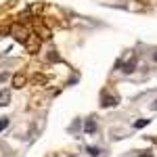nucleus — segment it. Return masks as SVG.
<instances>
[{
  "instance_id": "obj_12",
  "label": "nucleus",
  "mask_w": 157,
  "mask_h": 157,
  "mask_svg": "<svg viewBox=\"0 0 157 157\" xmlns=\"http://www.w3.org/2000/svg\"><path fill=\"white\" fill-rule=\"evenodd\" d=\"M6 34H9V29H6V27H4V29L0 27V38H2V36H6Z\"/></svg>"
},
{
  "instance_id": "obj_10",
  "label": "nucleus",
  "mask_w": 157,
  "mask_h": 157,
  "mask_svg": "<svg viewBox=\"0 0 157 157\" xmlns=\"http://www.w3.org/2000/svg\"><path fill=\"white\" fill-rule=\"evenodd\" d=\"M6 126H9V117H0V132H2Z\"/></svg>"
},
{
  "instance_id": "obj_3",
  "label": "nucleus",
  "mask_w": 157,
  "mask_h": 157,
  "mask_svg": "<svg viewBox=\"0 0 157 157\" xmlns=\"http://www.w3.org/2000/svg\"><path fill=\"white\" fill-rule=\"evenodd\" d=\"M103 107H115L117 105V98L115 97H111L109 92H103V103H101Z\"/></svg>"
},
{
  "instance_id": "obj_8",
  "label": "nucleus",
  "mask_w": 157,
  "mask_h": 157,
  "mask_svg": "<svg viewBox=\"0 0 157 157\" xmlns=\"http://www.w3.org/2000/svg\"><path fill=\"white\" fill-rule=\"evenodd\" d=\"M9 92H2V90H0V107H2V105H9Z\"/></svg>"
},
{
  "instance_id": "obj_9",
  "label": "nucleus",
  "mask_w": 157,
  "mask_h": 157,
  "mask_svg": "<svg viewBox=\"0 0 157 157\" xmlns=\"http://www.w3.org/2000/svg\"><path fill=\"white\" fill-rule=\"evenodd\" d=\"M86 151H88V153H90V155H92V157H98V155H101V151H98L97 147H88Z\"/></svg>"
},
{
  "instance_id": "obj_13",
  "label": "nucleus",
  "mask_w": 157,
  "mask_h": 157,
  "mask_svg": "<svg viewBox=\"0 0 157 157\" xmlns=\"http://www.w3.org/2000/svg\"><path fill=\"white\" fill-rule=\"evenodd\" d=\"M140 157H153V155H151V153H145V155H140Z\"/></svg>"
},
{
  "instance_id": "obj_15",
  "label": "nucleus",
  "mask_w": 157,
  "mask_h": 157,
  "mask_svg": "<svg viewBox=\"0 0 157 157\" xmlns=\"http://www.w3.org/2000/svg\"><path fill=\"white\" fill-rule=\"evenodd\" d=\"M155 107H157V103H155Z\"/></svg>"
},
{
  "instance_id": "obj_14",
  "label": "nucleus",
  "mask_w": 157,
  "mask_h": 157,
  "mask_svg": "<svg viewBox=\"0 0 157 157\" xmlns=\"http://www.w3.org/2000/svg\"><path fill=\"white\" fill-rule=\"evenodd\" d=\"M153 61H157V55H155V52H153Z\"/></svg>"
},
{
  "instance_id": "obj_7",
  "label": "nucleus",
  "mask_w": 157,
  "mask_h": 157,
  "mask_svg": "<svg viewBox=\"0 0 157 157\" xmlns=\"http://www.w3.org/2000/svg\"><path fill=\"white\" fill-rule=\"evenodd\" d=\"M50 36H52V34H50L48 27H46V25H40V38H42V40H50Z\"/></svg>"
},
{
  "instance_id": "obj_2",
  "label": "nucleus",
  "mask_w": 157,
  "mask_h": 157,
  "mask_svg": "<svg viewBox=\"0 0 157 157\" xmlns=\"http://www.w3.org/2000/svg\"><path fill=\"white\" fill-rule=\"evenodd\" d=\"M13 36L17 38L19 42H23V44H25V40L29 38V32H27L25 25H13Z\"/></svg>"
},
{
  "instance_id": "obj_11",
  "label": "nucleus",
  "mask_w": 157,
  "mask_h": 157,
  "mask_svg": "<svg viewBox=\"0 0 157 157\" xmlns=\"http://www.w3.org/2000/svg\"><path fill=\"white\" fill-rule=\"evenodd\" d=\"M149 124V120H140V121H134V128H143V126H147Z\"/></svg>"
},
{
  "instance_id": "obj_4",
  "label": "nucleus",
  "mask_w": 157,
  "mask_h": 157,
  "mask_svg": "<svg viewBox=\"0 0 157 157\" xmlns=\"http://www.w3.org/2000/svg\"><path fill=\"white\" fill-rule=\"evenodd\" d=\"M25 82H27V78H25L23 73H15V75H13V86H15V88H23Z\"/></svg>"
},
{
  "instance_id": "obj_1",
  "label": "nucleus",
  "mask_w": 157,
  "mask_h": 157,
  "mask_svg": "<svg viewBox=\"0 0 157 157\" xmlns=\"http://www.w3.org/2000/svg\"><path fill=\"white\" fill-rule=\"evenodd\" d=\"M40 38H38V34H29V38L25 40V48H27V52H38V48H40Z\"/></svg>"
},
{
  "instance_id": "obj_6",
  "label": "nucleus",
  "mask_w": 157,
  "mask_h": 157,
  "mask_svg": "<svg viewBox=\"0 0 157 157\" xmlns=\"http://www.w3.org/2000/svg\"><path fill=\"white\" fill-rule=\"evenodd\" d=\"M84 128H86V132H88V134H94V132H97V121L90 117V120L86 121V126H84Z\"/></svg>"
},
{
  "instance_id": "obj_5",
  "label": "nucleus",
  "mask_w": 157,
  "mask_h": 157,
  "mask_svg": "<svg viewBox=\"0 0 157 157\" xmlns=\"http://www.w3.org/2000/svg\"><path fill=\"white\" fill-rule=\"evenodd\" d=\"M32 80H34V84H36V86H44L46 82H48V78H46V75H42V73H36Z\"/></svg>"
}]
</instances>
